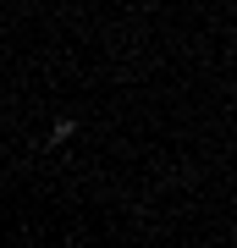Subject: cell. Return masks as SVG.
I'll return each mask as SVG.
<instances>
[{
    "mask_svg": "<svg viewBox=\"0 0 237 248\" xmlns=\"http://www.w3.org/2000/svg\"><path fill=\"white\" fill-rule=\"evenodd\" d=\"M72 133H78V122H55V127H50V143H66Z\"/></svg>",
    "mask_w": 237,
    "mask_h": 248,
    "instance_id": "1",
    "label": "cell"
}]
</instances>
